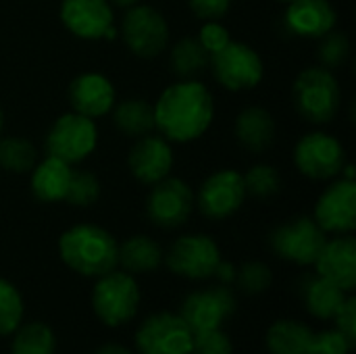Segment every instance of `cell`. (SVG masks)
Masks as SVG:
<instances>
[{"label": "cell", "instance_id": "4", "mask_svg": "<svg viewBox=\"0 0 356 354\" xmlns=\"http://www.w3.org/2000/svg\"><path fill=\"white\" fill-rule=\"evenodd\" d=\"M142 292L136 277L127 271H108L96 277L92 290V309L98 321L106 328L129 323L140 309Z\"/></svg>", "mask_w": 356, "mask_h": 354}, {"label": "cell", "instance_id": "7", "mask_svg": "<svg viewBox=\"0 0 356 354\" xmlns=\"http://www.w3.org/2000/svg\"><path fill=\"white\" fill-rule=\"evenodd\" d=\"M327 242V234L317 225L313 217L300 215L280 223L269 234V246L282 261L298 267H311Z\"/></svg>", "mask_w": 356, "mask_h": 354}, {"label": "cell", "instance_id": "13", "mask_svg": "<svg viewBox=\"0 0 356 354\" xmlns=\"http://www.w3.org/2000/svg\"><path fill=\"white\" fill-rule=\"evenodd\" d=\"M198 211L211 221H223L236 215L246 202L244 177L236 169L213 171L194 194Z\"/></svg>", "mask_w": 356, "mask_h": 354}, {"label": "cell", "instance_id": "35", "mask_svg": "<svg viewBox=\"0 0 356 354\" xmlns=\"http://www.w3.org/2000/svg\"><path fill=\"white\" fill-rule=\"evenodd\" d=\"M192 354H234V344L221 328L194 332Z\"/></svg>", "mask_w": 356, "mask_h": 354}, {"label": "cell", "instance_id": "34", "mask_svg": "<svg viewBox=\"0 0 356 354\" xmlns=\"http://www.w3.org/2000/svg\"><path fill=\"white\" fill-rule=\"evenodd\" d=\"M100 192H102L100 182H98V177L92 171L73 169V175H71V184H69V192H67L65 202L71 204V207L86 209V207H92V204L98 202Z\"/></svg>", "mask_w": 356, "mask_h": 354}, {"label": "cell", "instance_id": "5", "mask_svg": "<svg viewBox=\"0 0 356 354\" xmlns=\"http://www.w3.org/2000/svg\"><path fill=\"white\" fill-rule=\"evenodd\" d=\"M209 67L219 86L229 92L254 90L265 77V63L261 54L246 42L229 40L221 50L213 52Z\"/></svg>", "mask_w": 356, "mask_h": 354}, {"label": "cell", "instance_id": "9", "mask_svg": "<svg viewBox=\"0 0 356 354\" xmlns=\"http://www.w3.org/2000/svg\"><path fill=\"white\" fill-rule=\"evenodd\" d=\"M219 244L207 234H186L179 236L169 250L165 252L163 263L167 269L184 280L204 282L211 280L219 261H221Z\"/></svg>", "mask_w": 356, "mask_h": 354}, {"label": "cell", "instance_id": "20", "mask_svg": "<svg viewBox=\"0 0 356 354\" xmlns=\"http://www.w3.org/2000/svg\"><path fill=\"white\" fill-rule=\"evenodd\" d=\"M286 29L296 38L319 40L336 29L338 13L330 0H292L284 13Z\"/></svg>", "mask_w": 356, "mask_h": 354}, {"label": "cell", "instance_id": "43", "mask_svg": "<svg viewBox=\"0 0 356 354\" xmlns=\"http://www.w3.org/2000/svg\"><path fill=\"white\" fill-rule=\"evenodd\" d=\"M2 129H4V111L0 106V136H2Z\"/></svg>", "mask_w": 356, "mask_h": 354}, {"label": "cell", "instance_id": "31", "mask_svg": "<svg viewBox=\"0 0 356 354\" xmlns=\"http://www.w3.org/2000/svg\"><path fill=\"white\" fill-rule=\"evenodd\" d=\"M25 303L21 292L4 277H0V336H10L23 323Z\"/></svg>", "mask_w": 356, "mask_h": 354}, {"label": "cell", "instance_id": "28", "mask_svg": "<svg viewBox=\"0 0 356 354\" xmlns=\"http://www.w3.org/2000/svg\"><path fill=\"white\" fill-rule=\"evenodd\" d=\"M56 336L50 325L42 321L21 323L13 332L10 354H54Z\"/></svg>", "mask_w": 356, "mask_h": 354}, {"label": "cell", "instance_id": "33", "mask_svg": "<svg viewBox=\"0 0 356 354\" xmlns=\"http://www.w3.org/2000/svg\"><path fill=\"white\" fill-rule=\"evenodd\" d=\"M234 284L246 296H261L263 292H267L271 288L273 271L263 261H248L236 271V282Z\"/></svg>", "mask_w": 356, "mask_h": 354}, {"label": "cell", "instance_id": "6", "mask_svg": "<svg viewBox=\"0 0 356 354\" xmlns=\"http://www.w3.org/2000/svg\"><path fill=\"white\" fill-rule=\"evenodd\" d=\"M121 40L134 56L156 58L167 50L171 29L161 10L150 4L138 2L136 6L125 10L121 23Z\"/></svg>", "mask_w": 356, "mask_h": 354}, {"label": "cell", "instance_id": "25", "mask_svg": "<svg viewBox=\"0 0 356 354\" xmlns=\"http://www.w3.org/2000/svg\"><path fill=\"white\" fill-rule=\"evenodd\" d=\"M165 252L161 244L144 234H136L119 244V265L131 275L152 273L163 265Z\"/></svg>", "mask_w": 356, "mask_h": 354}, {"label": "cell", "instance_id": "24", "mask_svg": "<svg viewBox=\"0 0 356 354\" xmlns=\"http://www.w3.org/2000/svg\"><path fill=\"white\" fill-rule=\"evenodd\" d=\"M269 354H315V332L296 319L275 321L265 336Z\"/></svg>", "mask_w": 356, "mask_h": 354}, {"label": "cell", "instance_id": "17", "mask_svg": "<svg viewBox=\"0 0 356 354\" xmlns=\"http://www.w3.org/2000/svg\"><path fill=\"white\" fill-rule=\"evenodd\" d=\"M175 165V154L171 142L161 134H148L136 140L127 154V167L136 182L144 186H154L156 182L171 175Z\"/></svg>", "mask_w": 356, "mask_h": 354}, {"label": "cell", "instance_id": "3", "mask_svg": "<svg viewBox=\"0 0 356 354\" xmlns=\"http://www.w3.org/2000/svg\"><path fill=\"white\" fill-rule=\"evenodd\" d=\"M292 98L298 115L313 123L325 125L336 119L342 106V88L332 69L321 65L302 69L292 86Z\"/></svg>", "mask_w": 356, "mask_h": 354}, {"label": "cell", "instance_id": "44", "mask_svg": "<svg viewBox=\"0 0 356 354\" xmlns=\"http://www.w3.org/2000/svg\"><path fill=\"white\" fill-rule=\"evenodd\" d=\"M277 2H286V4H288V2H292V0H277Z\"/></svg>", "mask_w": 356, "mask_h": 354}, {"label": "cell", "instance_id": "21", "mask_svg": "<svg viewBox=\"0 0 356 354\" xmlns=\"http://www.w3.org/2000/svg\"><path fill=\"white\" fill-rule=\"evenodd\" d=\"M275 134H277L275 117L265 106L259 104L246 106L236 117L234 136L238 144L250 154H263L265 150H269L275 142Z\"/></svg>", "mask_w": 356, "mask_h": 354}, {"label": "cell", "instance_id": "29", "mask_svg": "<svg viewBox=\"0 0 356 354\" xmlns=\"http://www.w3.org/2000/svg\"><path fill=\"white\" fill-rule=\"evenodd\" d=\"M38 163L35 146L21 136H0V169L6 173H29Z\"/></svg>", "mask_w": 356, "mask_h": 354}, {"label": "cell", "instance_id": "22", "mask_svg": "<svg viewBox=\"0 0 356 354\" xmlns=\"http://www.w3.org/2000/svg\"><path fill=\"white\" fill-rule=\"evenodd\" d=\"M71 175H73V165L46 154V159L38 161L35 167L29 171V188L33 198L42 204L65 202Z\"/></svg>", "mask_w": 356, "mask_h": 354}, {"label": "cell", "instance_id": "38", "mask_svg": "<svg viewBox=\"0 0 356 354\" xmlns=\"http://www.w3.org/2000/svg\"><path fill=\"white\" fill-rule=\"evenodd\" d=\"M232 2L234 0H188V6L200 21H219L229 13Z\"/></svg>", "mask_w": 356, "mask_h": 354}, {"label": "cell", "instance_id": "42", "mask_svg": "<svg viewBox=\"0 0 356 354\" xmlns=\"http://www.w3.org/2000/svg\"><path fill=\"white\" fill-rule=\"evenodd\" d=\"M113 6H117V8H123V10H127V8H131V6H136L140 0H108Z\"/></svg>", "mask_w": 356, "mask_h": 354}, {"label": "cell", "instance_id": "39", "mask_svg": "<svg viewBox=\"0 0 356 354\" xmlns=\"http://www.w3.org/2000/svg\"><path fill=\"white\" fill-rule=\"evenodd\" d=\"M332 321L336 323V330L342 332L356 346V298L353 294L346 296L344 305L340 307V311L336 313Z\"/></svg>", "mask_w": 356, "mask_h": 354}, {"label": "cell", "instance_id": "18", "mask_svg": "<svg viewBox=\"0 0 356 354\" xmlns=\"http://www.w3.org/2000/svg\"><path fill=\"white\" fill-rule=\"evenodd\" d=\"M67 96H69L71 111L90 119L108 115L117 102V90L113 81L96 71H86L73 77Z\"/></svg>", "mask_w": 356, "mask_h": 354}, {"label": "cell", "instance_id": "36", "mask_svg": "<svg viewBox=\"0 0 356 354\" xmlns=\"http://www.w3.org/2000/svg\"><path fill=\"white\" fill-rule=\"evenodd\" d=\"M355 344L336 328L325 332H315V354H353Z\"/></svg>", "mask_w": 356, "mask_h": 354}, {"label": "cell", "instance_id": "19", "mask_svg": "<svg viewBox=\"0 0 356 354\" xmlns=\"http://www.w3.org/2000/svg\"><path fill=\"white\" fill-rule=\"evenodd\" d=\"M317 275L353 294L356 288V240L353 234L327 238L323 250L313 263Z\"/></svg>", "mask_w": 356, "mask_h": 354}, {"label": "cell", "instance_id": "27", "mask_svg": "<svg viewBox=\"0 0 356 354\" xmlns=\"http://www.w3.org/2000/svg\"><path fill=\"white\" fill-rule=\"evenodd\" d=\"M211 54L196 35L179 38L169 50V67L179 79H196L209 67Z\"/></svg>", "mask_w": 356, "mask_h": 354}, {"label": "cell", "instance_id": "37", "mask_svg": "<svg viewBox=\"0 0 356 354\" xmlns=\"http://www.w3.org/2000/svg\"><path fill=\"white\" fill-rule=\"evenodd\" d=\"M196 38L200 40V44L207 48L209 54L221 50L232 40L229 29L221 21H202V27H200V31H198Z\"/></svg>", "mask_w": 356, "mask_h": 354}, {"label": "cell", "instance_id": "1", "mask_svg": "<svg viewBox=\"0 0 356 354\" xmlns=\"http://www.w3.org/2000/svg\"><path fill=\"white\" fill-rule=\"evenodd\" d=\"M152 108L154 129L173 144L202 138L215 119L213 94L198 79H179L167 86Z\"/></svg>", "mask_w": 356, "mask_h": 354}, {"label": "cell", "instance_id": "8", "mask_svg": "<svg viewBox=\"0 0 356 354\" xmlns=\"http://www.w3.org/2000/svg\"><path fill=\"white\" fill-rule=\"evenodd\" d=\"M98 146L96 121L75 111L60 115L46 134V154L69 165H77L92 156Z\"/></svg>", "mask_w": 356, "mask_h": 354}, {"label": "cell", "instance_id": "41", "mask_svg": "<svg viewBox=\"0 0 356 354\" xmlns=\"http://www.w3.org/2000/svg\"><path fill=\"white\" fill-rule=\"evenodd\" d=\"M94 354H134L127 346L123 344H117V342H108V344H102Z\"/></svg>", "mask_w": 356, "mask_h": 354}, {"label": "cell", "instance_id": "2", "mask_svg": "<svg viewBox=\"0 0 356 354\" xmlns=\"http://www.w3.org/2000/svg\"><path fill=\"white\" fill-rule=\"evenodd\" d=\"M60 261L81 277H100L119 267V242L94 223H77L58 238Z\"/></svg>", "mask_w": 356, "mask_h": 354}, {"label": "cell", "instance_id": "11", "mask_svg": "<svg viewBox=\"0 0 356 354\" xmlns=\"http://www.w3.org/2000/svg\"><path fill=\"white\" fill-rule=\"evenodd\" d=\"M194 207L196 198L190 184L171 175L150 186V194L146 198V215L150 223L161 230H177L186 225Z\"/></svg>", "mask_w": 356, "mask_h": 354}, {"label": "cell", "instance_id": "15", "mask_svg": "<svg viewBox=\"0 0 356 354\" xmlns=\"http://www.w3.org/2000/svg\"><path fill=\"white\" fill-rule=\"evenodd\" d=\"M238 309L236 294L229 286H213L207 290H196L188 294L179 307V317L188 323L192 332H204L221 328L234 317Z\"/></svg>", "mask_w": 356, "mask_h": 354}, {"label": "cell", "instance_id": "26", "mask_svg": "<svg viewBox=\"0 0 356 354\" xmlns=\"http://www.w3.org/2000/svg\"><path fill=\"white\" fill-rule=\"evenodd\" d=\"M113 123L127 138H142L154 131V108L144 98H125L113 106Z\"/></svg>", "mask_w": 356, "mask_h": 354}, {"label": "cell", "instance_id": "40", "mask_svg": "<svg viewBox=\"0 0 356 354\" xmlns=\"http://www.w3.org/2000/svg\"><path fill=\"white\" fill-rule=\"evenodd\" d=\"M236 271H238V267H236L234 263L221 259L219 265H217V269H215V273H213V277H215L221 286H232V284L236 282Z\"/></svg>", "mask_w": 356, "mask_h": 354}, {"label": "cell", "instance_id": "32", "mask_svg": "<svg viewBox=\"0 0 356 354\" xmlns=\"http://www.w3.org/2000/svg\"><path fill=\"white\" fill-rule=\"evenodd\" d=\"M317 61L325 69H340L350 56V38L346 31L332 29L317 40Z\"/></svg>", "mask_w": 356, "mask_h": 354}, {"label": "cell", "instance_id": "16", "mask_svg": "<svg viewBox=\"0 0 356 354\" xmlns=\"http://www.w3.org/2000/svg\"><path fill=\"white\" fill-rule=\"evenodd\" d=\"M313 219L325 234L344 236L356 227V179L338 177L317 198Z\"/></svg>", "mask_w": 356, "mask_h": 354}, {"label": "cell", "instance_id": "30", "mask_svg": "<svg viewBox=\"0 0 356 354\" xmlns=\"http://www.w3.org/2000/svg\"><path fill=\"white\" fill-rule=\"evenodd\" d=\"M242 177H244V188H246L248 198L269 200V198L277 196L282 190V175H280L277 167H273L269 163L252 165L246 173H242Z\"/></svg>", "mask_w": 356, "mask_h": 354}, {"label": "cell", "instance_id": "12", "mask_svg": "<svg viewBox=\"0 0 356 354\" xmlns=\"http://www.w3.org/2000/svg\"><path fill=\"white\" fill-rule=\"evenodd\" d=\"M194 332L179 313L161 311L142 321L134 342L140 354H192Z\"/></svg>", "mask_w": 356, "mask_h": 354}, {"label": "cell", "instance_id": "23", "mask_svg": "<svg viewBox=\"0 0 356 354\" xmlns=\"http://www.w3.org/2000/svg\"><path fill=\"white\" fill-rule=\"evenodd\" d=\"M300 298L307 307V311L321 321H332L340 307L344 305L348 292L340 290L336 284L327 282L321 275H305L300 282Z\"/></svg>", "mask_w": 356, "mask_h": 354}, {"label": "cell", "instance_id": "14", "mask_svg": "<svg viewBox=\"0 0 356 354\" xmlns=\"http://www.w3.org/2000/svg\"><path fill=\"white\" fill-rule=\"evenodd\" d=\"M58 17L65 29L88 42L115 40V10L108 0H63L58 6Z\"/></svg>", "mask_w": 356, "mask_h": 354}, {"label": "cell", "instance_id": "10", "mask_svg": "<svg viewBox=\"0 0 356 354\" xmlns=\"http://www.w3.org/2000/svg\"><path fill=\"white\" fill-rule=\"evenodd\" d=\"M294 165L300 175L313 182L336 179L346 165V150L336 136L327 131H311L296 142Z\"/></svg>", "mask_w": 356, "mask_h": 354}]
</instances>
